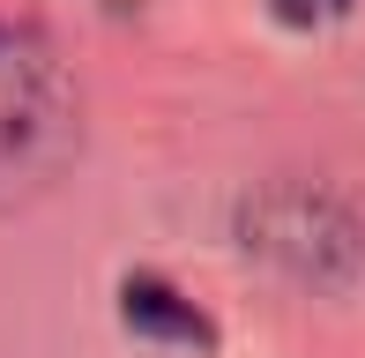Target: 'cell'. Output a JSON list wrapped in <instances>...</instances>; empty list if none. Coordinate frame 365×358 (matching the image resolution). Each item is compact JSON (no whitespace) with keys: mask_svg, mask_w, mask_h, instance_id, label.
Segmentation results:
<instances>
[{"mask_svg":"<svg viewBox=\"0 0 365 358\" xmlns=\"http://www.w3.org/2000/svg\"><path fill=\"white\" fill-rule=\"evenodd\" d=\"M90 142V97L60 38L30 15H0V217L45 202Z\"/></svg>","mask_w":365,"mask_h":358,"instance_id":"1","label":"cell"},{"mask_svg":"<svg viewBox=\"0 0 365 358\" xmlns=\"http://www.w3.org/2000/svg\"><path fill=\"white\" fill-rule=\"evenodd\" d=\"M239 247L298 291H351L365 276V217L321 179H269L239 202Z\"/></svg>","mask_w":365,"mask_h":358,"instance_id":"2","label":"cell"},{"mask_svg":"<svg viewBox=\"0 0 365 358\" xmlns=\"http://www.w3.org/2000/svg\"><path fill=\"white\" fill-rule=\"evenodd\" d=\"M120 321L135 336H149V344H179V351H209V344H217L209 314L194 299H179V291L164 284V276H149V269L120 284Z\"/></svg>","mask_w":365,"mask_h":358,"instance_id":"3","label":"cell"},{"mask_svg":"<svg viewBox=\"0 0 365 358\" xmlns=\"http://www.w3.org/2000/svg\"><path fill=\"white\" fill-rule=\"evenodd\" d=\"M276 8V23H291V30H321V23H336V15H351V0H269Z\"/></svg>","mask_w":365,"mask_h":358,"instance_id":"4","label":"cell"}]
</instances>
